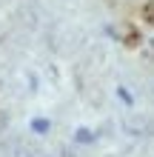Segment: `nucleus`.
Instances as JSON below:
<instances>
[{
	"instance_id": "nucleus-2",
	"label": "nucleus",
	"mask_w": 154,
	"mask_h": 157,
	"mask_svg": "<svg viewBox=\"0 0 154 157\" xmlns=\"http://www.w3.org/2000/svg\"><path fill=\"white\" fill-rule=\"evenodd\" d=\"M77 140H80V143H92L94 137H92V132H86V128H80V132H77Z\"/></svg>"
},
{
	"instance_id": "nucleus-1",
	"label": "nucleus",
	"mask_w": 154,
	"mask_h": 157,
	"mask_svg": "<svg viewBox=\"0 0 154 157\" xmlns=\"http://www.w3.org/2000/svg\"><path fill=\"white\" fill-rule=\"evenodd\" d=\"M32 128H34L37 134H46V132H49V120H34Z\"/></svg>"
}]
</instances>
